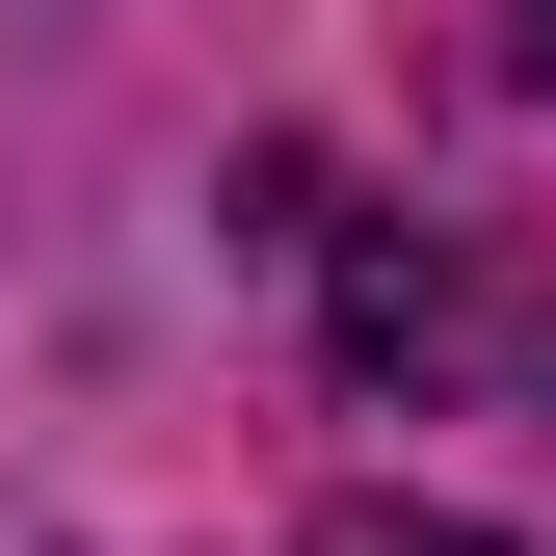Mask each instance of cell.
Returning a JSON list of instances; mask_svg holds the SVG:
<instances>
[{"instance_id":"1","label":"cell","mask_w":556,"mask_h":556,"mask_svg":"<svg viewBox=\"0 0 556 556\" xmlns=\"http://www.w3.org/2000/svg\"><path fill=\"white\" fill-rule=\"evenodd\" d=\"M318 556H530V530H318Z\"/></svg>"}]
</instances>
